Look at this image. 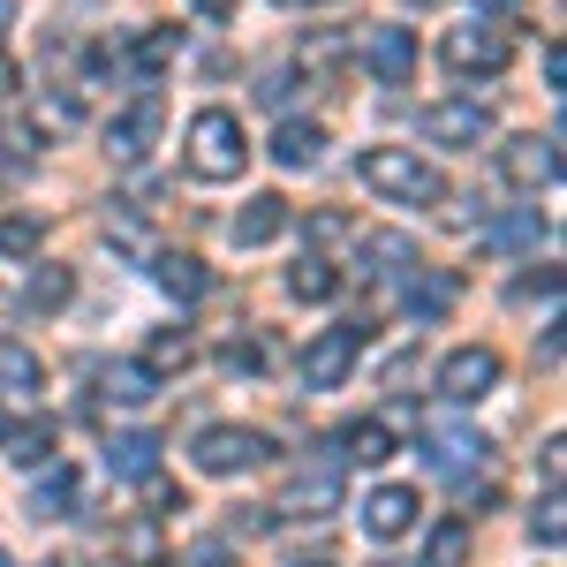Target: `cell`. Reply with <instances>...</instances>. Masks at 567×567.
Listing matches in <instances>:
<instances>
[{"instance_id": "45", "label": "cell", "mask_w": 567, "mask_h": 567, "mask_svg": "<svg viewBox=\"0 0 567 567\" xmlns=\"http://www.w3.org/2000/svg\"><path fill=\"white\" fill-rule=\"evenodd\" d=\"M0 567H16V560H8V553H0Z\"/></svg>"}, {"instance_id": "46", "label": "cell", "mask_w": 567, "mask_h": 567, "mask_svg": "<svg viewBox=\"0 0 567 567\" xmlns=\"http://www.w3.org/2000/svg\"><path fill=\"white\" fill-rule=\"evenodd\" d=\"M303 567H326V560H303Z\"/></svg>"}, {"instance_id": "12", "label": "cell", "mask_w": 567, "mask_h": 567, "mask_svg": "<svg viewBox=\"0 0 567 567\" xmlns=\"http://www.w3.org/2000/svg\"><path fill=\"white\" fill-rule=\"evenodd\" d=\"M363 529H371L379 545L409 537V529H416V492H409V484H379V492L363 499Z\"/></svg>"}, {"instance_id": "22", "label": "cell", "mask_w": 567, "mask_h": 567, "mask_svg": "<svg viewBox=\"0 0 567 567\" xmlns=\"http://www.w3.org/2000/svg\"><path fill=\"white\" fill-rule=\"evenodd\" d=\"M333 288H341V272H333L326 258H296L288 265V296H296V303H333Z\"/></svg>"}, {"instance_id": "21", "label": "cell", "mask_w": 567, "mask_h": 567, "mask_svg": "<svg viewBox=\"0 0 567 567\" xmlns=\"http://www.w3.org/2000/svg\"><path fill=\"white\" fill-rule=\"evenodd\" d=\"M341 454H349V462H363V470H379V462L393 454V424H379V416H355L349 432H341Z\"/></svg>"}, {"instance_id": "30", "label": "cell", "mask_w": 567, "mask_h": 567, "mask_svg": "<svg viewBox=\"0 0 567 567\" xmlns=\"http://www.w3.org/2000/svg\"><path fill=\"white\" fill-rule=\"evenodd\" d=\"M470 560V523H439L424 545V567H462Z\"/></svg>"}, {"instance_id": "24", "label": "cell", "mask_w": 567, "mask_h": 567, "mask_svg": "<svg viewBox=\"0 0 567 567\" xmlns=\"http://www.w3.org/2000/svg\"><path fill=\"white\" fill-rule=\"evenodd\" d=\"M106 393L130 401V409H144V401L159 393V371H152V363H106Z\"/></svg>"}, {"instance_id": "5", "label": "cell", "mask_w": 567, "mask_h": 567, "mask_svg": "<svg viewBox=\"0 0 567 567\" xmlns=\"http://www.w3.org/2000/svg\"><path fill=\"white\" fill-rule=\"evenodd\" d=\"M439 53H446V69H454V76H499L515 45H507V31H499V23H484V16H477V23H454Z\"/></svg>"}, {"instance_id": "32", "label": "cell", "mask_w": 567, "mask_h": 567, "mask_svg": "<svg viewBox=\"0 0 567 567\" xmlns=\"http://www.w3.org/2000/svg\"><path fill=\"white\" fill-rule=\"evenodd\" d=\"M529 537H537V545H545V553H553V545H560V537H567L560 492H545V499H537V507H529Z\"/></svg>"}, {"instance_id": "36", "label": "cell", "mask_w": 567, "mask_h": 567, "mask_svg": "<svg viewBox=\"0 0 567 567\" xmlns=\"http://www.w3.org/2000/svg\"><path fill=\"white\" fill-rule=\"evenodd\" d=\"M379 379H386L393 393H409V379H416V355H393V363H386V371H379Z\"/></svg>"}, {"instance_id": "6", "label": "cell", "mask_w": 567, "mask_h": 567, "mask_svg": "<svg viewBox=\"0 0 567 567\" xmlns=\"http://www.w3.org/2000/svg\"><path fill=\"white\" fill-rule=\"evenodd\" d=\"M416 130L432 136V144H446V152H477V144H492V106H477V99H439V106L416 114Z\"/></svg>"}, {"instance_id": "41", "label": "cell", "mask_w": 567, "mask_h": 567, "mask_svg": "<svg viewBox=\"0 0 567 567\" xmlns=\"http://www.w3.org/2000/svg\"><path fill=\"white\" fill-rule=\"evenodd\" d=\"M8 84H16V69H8V61H0V91H8Z\"/></svg>"}, {"instance_id": "47", "label": "cell", "mask_w": 567, "mask_h": 567, "mask_svg": "<svg viewBox=\"0 0 567 567\" xmlns=\"http://www.w3.org/2000/svg\"><path fill=\"white\" fill-rule=\"evenodd\" d=\"M0 439H8V424H0Z\"/></svg>"}, {"instance_id": "2", "label": "cell", "mask_w": 567, "mask_h": 567, "mask_svg": "<svg viewBox=\"0 0 567 567\" xmlns=\"http://www.w3.org/2000/svg\"><path fill=\"white\" fill-rule=\"evenodd\" d=\"M182 167H189L197 182H235L243 167H250V136H243V122H235L227 106H205V114H189Z\"/></svg>"}, {"instance_id": "33", "label": "cell", "mask_w": 567, "mask_h": 567, "mask_svg": "<svg viewBox=\"0 0 567 567\" xmlns=\"http://www.w3.org/2000/svg\"><path fill=\"white\" fill-rule=\"evenodd\" d=\"M189 355H197V341H189V333H159V341H152V355H144V363H152V371H182V363H189Z\"/></svg>"}, {"instance_id": "42", "label": "cell", "mask_w": 567, "mask_h": 567, "mask_svg": "<svg viewBox=\"0 0 567 567\" xmlns=\"http://www.w3.org/2000/svg\"><path fill=\"white\" fill-rule=\"evenodd\" d=\"M484 8H523V0H484Z\"/></svg>"}, {"instance_id": "15", "label": "cell", "mask_w": 567, "mask_h": 567, "mask_svg": "<svg viewBox=\"0 0 567 567\" xmlns=\"http://www.w3.org/2000/svg\"><path fill=\"white\" fill-rule=\"evenodd\" d=\"M424 462H432L439 477H470V470H484V462H492V439H470V432H439L432 446H424Z\"/></svg>"}, {"instance_id": "26", "label": "cell", "mask_w": 567, "mask_h": 567, "mask_svg": "<svg viewBox=\"0 0 567 567\" xmlns=\"http://www.w3.org/2000/svg\"><path fill=\"white\" fill-rule=\"evenodd\" d=\"M114 560H130V567H159V560H167V545H159L152 515H144V523H130L122 537H114Z\"/></svg>"}, {"instance_id": "38", "label": "cell", "mask_w": 567, "mask_h": 567, "mask_svg": "<svg viewBox=\"0 0 567 567\" xmlns=\"http://www.w3.org/2000/svg\"><path fill=\"white\" fill-rule=\"evenodd\" d=\"M258 99H265V106H280V99H288V69H272V76L258 84Z\"/></svg>"}, {"instance_id": "37", "label": "cell", "mask_w": 567, "mask_h": 567, "mask_svg": "<svg viewBox=\"0 0 567 567\" xmlns=\"http://www.w3.org/2000/svg\"><path fill=\"white\" fill-rule=\"evenodd\" d=\"M258 363H265V355L250 349V341H243V349H235V341H227V371H243V379H250V371H258Z\"/></svg>"}, {"instance_id": "18", "label": "cell", "mask_w": 567, "mask_h": 567, "mask_svg": "<svg viewBox=\"0 0 567 567\" xmlns=\"http://www.w3.org/2000/svg\"><path fill=\"white\" fill-rule=\"evenodd\" d=\"M106 470L144 484L152 470H159V439H152V432H114V446H106Z\"/></svg>"}, {"instance_id": "39", "label": "cell", "mask_w": 567, "mask_h": 567, "mask_svg": "<svg viewBox=\"0 0 567 567\" xmlns=\"http://www.w3.org/2000/svg\"><path fill=\"white\" fill-rule=\"evenodd\" d=\"M189 8H197V16H235L243 0H189Z\"/></svg>"}, {"instance_id": "20", "label": "cell", "mask_w": 567, "mask_h": 567, "mask_svg": "<svg viewBox=\"0 0 567 567\" xmlns=\"http://www.w3.org/2000/svg\"><path fill=\"white\" fill-rule=\"evenodd\" d=\"M76 499H84V477L69 470V462H53V477H39V492H31V515H76Z\"/></svg>"}, {"instance_id": "9", "label": "cell", "mask_w": 567, "mask_h": 567, "mask_svg": "<svg viewBox=\"0 0 567 567\" xmlns=\"http://www.w3.org/2000/svg\"><path fill=\"white\" fill-rule=\"evenodd\" d=\"M499 386V349H454L446 363H439V393L446 401H484V393Z\"/></svg>"}, {"instance_id": "34", "label": "cell", "mask_w": 567, "mask_h": 567, "mask_svg": "<svg viewBox=\"0 0 567 567\" xmlns=\"http://www.w3.org/2000/svg\"><path fill=\"white\" fill-rule=\"evenodd\" d=\"M189 499H182V484H159V477H144V515L159 523V515H182Z\"/></svg>"}, {"instance_id": "14", "label": "cell", "mask_w": 567, "mask_h": 567, "mask_svg": "<svg viewBox=\"0 0 567 567\" xmlns=\"http://www.w3.org/2000/svg\"><path fill=\"white\" fill-rule=\"evenodd\" d=\"M318 159H326V130H318V122H280V130H272V167L310 175Z\"/></svg>"}, {"instance_id": "27", "label": "cell", "mask_w": 567, "mask_h": 567, "mask_svg": "<svg viewBox=\"0 0 567 567\" xmlns=\"http://www.w3.org/2000/svg\"><path fill=\"white\" fill-rule=\"evenodd\" d=\"M175 53H182V31H175V23H152V31L136 39V76H159Z\"/></svg>"}, {"instance_id": "8", "label": "cell", "mask_w": 567, "mask_h": 567, "mask_svg": "<svg viewBox=\"0 0 567 567\" xmlns=\"http://www.w3.org/2000/svg\"><path fill=\"white\" fill-rule=\"evenodd\" d=\"M159 122H167V106H159V91H144L136 106H122V114L106 122V152H114L122 167H136V159L159 144Z\"/></svg>"}, {"instance_id": "16", "label": "cell", "mask_w": 567, "mask_h": 567, "mask_svg": "<svg viewBox=\"0 0 567 567\" xmlns=\"http://www.w3.org/2000/svg\"><path fill=\"white\" fill-rule=\"evenodd\" d=\"M355 258H363V272L393 280V272H416V243H409V235H393V227H379V235H363V243H355Z\"/></svg>"}, {"instance_id": "7", "label": "cell", "mask_w": 567, "mask_h": 567, "mask_svg": "<svg viewBox=\"0 0 567 567\" xmlns=\"http://www.w3.org/2000/svg\"><path fill=\"white\" fill-rule=\"evenodd\" d=\"M499 175L515 189H553L560 182V136H507L499 144Z\"/></svg>"}, {"instance_id": "43", "label": "cell", "mask_w": 567, "mask_h": 567, "mask_svg": "<svg viewBox=\"0 0 567 567\" xmlns=\"http://www.w3.org/2000/svg\"><path fill=\"white\" fill-rule=\"evenodd\" d=\"M280 8H310V0H280Z\"/></svg>"}, {"instance_id": "1", "label": "cell", "mask_w": 567, "mask_h": 567, "mask_svg": "<svg viewBox=\"0 0 567 567\" xmlns=\"http://www.w3.org/2000/svg\"><path fill=\"white\" fill-rule=\"evenodd\" d=\"M355 182L371 197H386V205H446V175H439L432 159H416L409 144H371L355 159Z\"/></svg>"}, {"instance_id": "29", "label": "cell", "mask_w": 567, "mask_h": 567, "mask_svg": "<svg viewBox=\"0 0 567 567\" xmlns=\"http://www.w3.org/2000/svg\"><path fill=\"white\" fill-rule=\"evenodd\" d=\"M45 243V219H31V213H8L0 219V258H31Z\"/></svg>"}, {"instance_id": "19", "label": "cell", "mask_w": 567, "mask_h": 567, "mask_svg": "<svg viewBox=\"0 0 567 567\" xmlns=\"http://www.w3.org/2000/svg\"><path fill=\"white\" fill-rule=\"evenodd\" d=\"M401 303H409L416 326H432V318H446V303H454V280H446V272H409Z\"/></svg>"}, {"instance_id": "3", "label": "cell", "mask_w": 567, "mask_h": 567, "mask_svg": "<svg viewBox=\"0 0 567 567\" xmlns=\"http://www.w3.org/2000/svg\"><path fill=\"white\" fill-rule=\"evenodd\" d=\"M363 341H371V326H326L318 341H303V349H296V379H303L310 393L349 386V371H355V355H363Z\"/></svg>"}, {"instance_id": "40", "label": "cell", "mask_w": 567, "mask_h": 567, "mask_svg": "<svg viewBox=\"0 0 567 567\" xmlns=\"http://www.w3.org/2000/svg\"><path fill=\"white\" fill-rule=\"evenodd\" d=\"M8 23H16V0H0V39H8Z\"/></svg>"}, {"instance_id": "10", "label": "cell", "mask_w": 567, "mask_h": 567, "mask_svg": "<svg viewBox=\"0 0 567 567\" xmlns=\"http://www.w3.org/2000/svg\"><path fill=\"white\" fill-rule=\"evenodd\" d=\"M363 69H371L379 84H409V76H416V39H409L401 23L363 31Z\"/></svg>"}, {"instance_id": "44", "label": "cell", "mask_w": 567, "mask_h": 567, "mask_svg": "<svg viewBox=\"0 0 567 567\" xmlns=\"http://www.w3.org/2000/svg\"><path fill=\"white\" fill-rule=\"evenodd\" d=\"M371 567H401V560H371Z\"/></svg>"}, {"instance_id": "4", "label": "cell", "mask_w": 567, "mask_h": 567, "mask_svg": "<svg viewBox=\"0 0 567 567\" xmlns=\"http://www.w3.org/2000/svg\"><path fill=\"white\" fill-rule=\"evenodd\" d=\"M189 462H197L205 477H243V470L272 462V446H265V432H250V424H205L197 446H189Z\"/></svg>"}, {"instance_id": "31", "label": "cell", "mask_w": 567, "mask_h": 567, "mask_svg": "<svg viewBox=\"0 0 567 567\" xmlns=\"http://www.w3.org/2000/svg\"><path fill=\"white\" fill-rule=\"evenodd\" d=\"M0 446H8V462H45V454H53V424H23V432H8L0 439Z\"/></svg>"}, {"instance_id": "23", "label": "cell", "mask_w": 567, "mask_h": 567, "mask_svg": "<svg viewBox=\"0 0 567 567\" xmlns=\"http://www.w3.org/2000/svg\"><path fill=\"white\" fill-rule=\"evenodd\" d=\"M45 386V363L23 341H0V393H39Z\"/></svg>"}, {"instance_id": "13", "label": "cell", "mask_w": 567, "mask_h": 567, "mask_svg": "<svg viewBox=\"0 0 567 567\" xmlns=\"http://www.w3.org/2000/svg\"><path fill=\"white\" fill-rule=\"evenodd\" d=\"M280 507H288V515H333V507H341V470H326V462H318V470H296L288 492H280Z\"/></svg>"}, {"instance_id": "17", "label": "cell", "mask_w": 567, "mask_h": 567, "mask_svg": "<svg viewBox=\"0 0 567 567\" xmlns=\"http://www.w3.org/2000/svg\"><path fill=\"white\" fill-rule=\"evenodd\" d=\"M152 272H159V288L175 296V303H197V296H213V272L197 258H182V250H159L152 258Z\"/></svg>"}, {"instance_id": "35", "label": "cell", "mask_w": 567, "mask_h": 567, "mask_svg": "<svg viewBox=\"0 0 567 567\" xmlns=\"http://www.w3.org/2000/svg\"><path fill=\"white\" fill-rule=\"evenodd\" d=\"M333 235H349V219L341 213H310V243H333Z\"/></svg>"}, {"instance_id": "25", "label": "cell", "mask_w": 567, "mask_h": 567, "mask_svg": "<svg viewBox=\"0 0 567 567\" xmlns=\"http://www.w3.org/2000/svg\"><path fill=\"white\" fill-rule=\"evenodd\" d=\"M69 296H76V272H69V265H39V272H31V296H23V303L45 318V310H61Z\"/></svg>"}, {"instance_id": "28", "label": "cell", "mask_w": 567, "mask_h": 567, "mask_svg": "<svg viewBox=\"0 0 567 567\" xmlns=\"http://www.w3.org/2000/svg\"><path fill=\"white\" fill-rule=\"evenodd\" d=\"M537 235H545V219H537V205H523V213H507L499 227H484V243H492V250H529Z\"/></svg>"}, {"instance_id": "11", "label": "cell", "mask_w": 567, "mask_h": 567, "mask_svg": "<svg viewBox=\"0 0 567 567\" xmlns=\"http://www.w3.org/2000/svg\"><path fill=\"white\" fill-rule=\"evenodd\" d=\"M280 227H288V197H280V189H258V197H250L243 213L227 219V235H235V250H265V243H272Z\"/></svg>"}]
</instances>
